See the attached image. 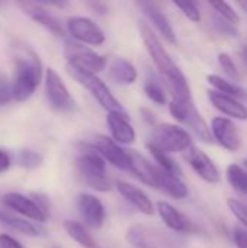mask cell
Returning <instances> with one entry per match:
<instances>
[{
  "mask_svg": "<svg viewBox=\"0 0 247 248\" xmlns=\"http://www.w3.org/2000/svg\"><path fill=\"white\" fill-rule=\"evenodd\" d=\"M0 224L26 237H42L45 234V231L41 227H38L35 222L23 217H19L16 214H12L10 211L6 209H0Z\"/></svg>",
  "mask_w": 247,
  "mask_h": 248,
  "instance_id": "ffe728a7",
  "label": "cell"
},
{
  "mask_svg": "<svg viewBox=\"0 0 247 248\" xmlns=\"http://www.w3.org/2000/svg\"><path fill=\"white\" fill-rule=\"evenodd\" d=\"M115 187L119 192V195L127 202H130L138 212H141L144 215H148V217L154 214L153 202L150 201V198L140 187H137V186H134L131 183L122 182V180H118L115 183Z\"/></svg>",
  "mask_w": 247,
  "mask_h": 248,
  "instance_id": "ac0fdd59",
  "label": "cell"
},
{
  "mask_svg": "<svg viewBox=\"0 0 247 248\" xmlns=\"http://www.w3.org/2000/svg\"><path fill=\"white\" fill-rule=\"evenodd\" d=\"M31 198H32V199L36 202V205L44 211V214H45L47 217H49V201H48V198H45V196L41 195V193H32Z\"/></svg>",
  "mask_w": 247,
  "mask_h": 248,
  "instance_id": "f35d334b",
  "label": "cell"
},
{
  "mask_svg": "<svg viewBox=\"0 0 247 248\" xmlns=\"http://www.w3.org/2000/svg\"><path fill=\"white\" fill-rule=\"evenodd\" d=\"M138 29L143 38V42L150 54V57L153 58L162 80L176 74L178 71H181V68L173 62L172 57L169 55V52L165 49L163 44L160 42V39L157 38V35L153 32V29L146 23V22H140L138 23Z\"/></svg>",
  "mask_w": 247,
  "mask_h": 248,
  "instance_id": "5b68a950",
  "label": "cell"
},
{
  "mask_svg": "<svg viewBox=\"0 0 247 248\" xmlns=\"http://www.w3.org/2000/svg\"><path fill=\"white\" fill-rule=\"evenodd\" d=\"M108 76L114 83L128 86V84L135 83V80L138 77V73H137V68L134 67V64L130 62L128 60L115 58L109 65Z\"/></svg>",
  "mask_w": 247,
  "mask_h": 248,
  "instance_id": "cb8c5ba5",
  "label": "cell"
},
{
  "mask_svg": "<svg viewBox=\"0 0 247 248\" xmlns=\"http://www.w3.org/2000/svg\"><path fill=\"white\" fill-rule=\"evenodd\" d=\"M214 26L217 28V31L223 35H229V36H237V29L236 25L230 23L229 20L223 19L221 16H215L214 17Z\"/></svg>",
  "mask_w": 247,
  "mask_h": 248,
  "instance_id": "8d00e7d4",
  "label": "cell"
},
{
  "mask_svg": "<svg viewBox=\"0 0 247 248\" xmlns=\"http://www.w3.org/2000/svg\"><path fill=\"white\" fill-rule=\"evenodd\" d=\"M213 138L227 151H239L242 147V135L236 124L227 118L217 116L211 121Z\"/></svg>",
  "mask_w": 247,
  "mask_h": 248,
  "instance_id": "8fae6325",
  "label": "cell"
},
{
  "mask_svg": "<svg viewBox=\"0 0 247 248\" xmlns=\"http://www.w3.org/2000/svg\"><path fill=\"white\" fill-rule=\"evenodd\" d=\"M156 180H157V189H162L173 199H185L189 193L186 185L182 182L179 176L167 173L159 169L157 166H156Z\"/></svg>",
  "mask_w": 247,
  "mask_h": 248,
  "instance_id": "7402d4cb",
  "label": "cell"
},
{
  "mask_svg": "<svg viewBox=\"0 0 247 248\" xmlns=\"http://www.w3.org/2000/svg\"><path fill=\"white\" fill-rule=\"evenodd\" d=\"M185 160L192 167V170L197 173L198 177H201L204 182L210 185H215L220 182V171L214 161L198 147L192 145L188 151H185Z\"/></svg>",
  "mask_w": 247,
  "mask_h": 248,
  "instance_id": "7c38bea8",
  "label": "cell"
},
{
  "mask_svg": "<svg viewBox=\"0 0 247 248\" xmlns=\"http://www.w3.org/2000/svg\"><path fill=\"white\" fill-rule=\"evenodd\" d=\"M64 230H66V232L68 234V237L73 241H76L79 246H82L83 248H99L96 241L93 240V237L90 235V232L80 222L66 221L64 222Z\"/></svg>",
  "mask_w": 247,
  "mask_h": 248,
  "instance_id": "d4e9b609",
  "label": "cell"
},
{
  "mask_svg": "<svg viewBox=\"0 0 247 248\" xmlns=\"http://www.w3.org/2000/svg\"><path fill=\"white\" fill-rule=\"evenodd\" d=\"M137 6L143 10V13L147 16V19L153 23V26L162 33V36L170 42V44H176V33L175 29L170 23V20L167 19V16L162 12V9L154 4V3H148V1H138Z\"/></svg>",
  "mask_w": 247,
  "mask_h": 248,
  "instance_id": "2e32d148",
  "label": "cell"
},
{
  "mask_svg": "<svg viewBox=\"0 0 247 248\" xmlns=\"http://www.w3.org/2000/svg\"><path fill=\"white\" fill-rule=\"evenodd\" d=\"M144 93L156 105H165L166 103V92H165L163 86L156 80H148L144 84Z\"/></svg>",
  "mask_w": 247,
  "mask_h": 248,
  "instance_id": "4dcf8cb0",
  "label": "cell"
},
{
  "mask_svg": "<svg viewBox=\"0 0 247 248\" xmlns=\"http://www.w3.org/2000/svg\"><path fill=\"white\" fill-rule=\"evenodd\" d=\"M19 7L25 12V15H28L39 26L45 28L49 33L60 36V38H63L66 35V31H64L63 25L60 23V20L48 9H45L44 4L26 1V3H19Z\"/></svg>",
  "mask_w": 247,
  "mask_h": 248,
  "instance_id": "5bb4252c",
  "label": "cell"
},
{
  "mask_svg": "<svg viewBox=\"0 0 247 248\" xmlns=\"http://www.w3.org/2000/svg\"><path fill=\"white\" fill-rule=\"evenodd\" d=\"M147 148H148V151H150L151 157L154 158L156 166H157L159 169H162V170H165V171H167V173H172V174H176V176L181 177L182 170H181L179 164L170 157V154H167V153L159 150V148L154 147L153 144H147Z\"/></svg>",
  "mask_w": 247,
  "mask_h": 248,
  "instance_id": "4316f807",
  "label": "cell"
},
{
  "mask_svg": "<svg viewBox=\"0 0 247 248\" xmlns=\"http://www.w3.org/2000/svg\"><path fill=\"white\" fill-rule=\"evenodd\" d=\"M0 248H23L22 244L7 234H0Z\"/></svg>",
  "mask_w": 247,
  "mask_h": 248,
  "instance_id": "ab89813d",
  "label": "cell"
},
{
  "mask_svg": "<svg viewBox=\"0 0 247 248\" xmlns=\"http://www.w3.org/2000/svg\"><path fill=\"white\" fill-rule=\"evenodd\" d=\"M95 147L100 153V155L105 158V161H109L114 167L130 171L131 170V160L130 153L125 151L116 141L106 135H99L95 140Z\"/></svg>",
  "mask_w": 247,
  "mask_h": 248,
  "instance_id": "4fadbf2b",
  "label": "cell"
},
{
  "mask_svg": "<svg viewBox=\"0 0 247 248\" xmlns=\"http://www.w3.org/2000/svg\"><path fill=\"white\" fill-rule=\"evenodd\" d=\"M67 73L77 81L80 83L84 89H87L90 92V94L98 100V103L108 110V113L112 112H118V113H127V110L122 108V105L118 102V99L111 93L109 87L105 84V81H102L98 74L93 73H87L83 71L80 68L67 65Z\"/></svg>",
  "mask_w": 247,
  "mask_h": 248,
  "instance_id": "3957f363",
  "label": "cell"
},
{
  "mask_svg": "<svg viewBox=\"0 0 247 248\" xmlns=\"http://www.w3.org/2000/svg\"><path fill=\"white\" fill-rule=\"evenodd\" d=\"M45 93L52 110L58 113H70L76 110V102L73 96L54 68H47L45 71Z\"/></svg>",
  "mask_w": 247,
  "mask_h": 248,
  "instance_id": "ba28073f",
  "label": "cell"
},
{
  "mask_svg": "<svg viewBox=\"0 0 247 248\" xmlns=\"http://www.w3.org/2000/svg\"><path fill=\"white\" fill-rule=\"evenodd\" d=\"M67 31L74 41L86 45H102L106 39L103 31L89 17L84 16H71L67 19Z\"/></svg>",
  "mask_w": 247,
  "mask_h": 248,
  "instance_id": "9c48e42d",
  "label": "cell"
},
{
  "mask_svg": "<svg viewBox=\"0 0 247 248\" xmlns=\"http://www.w3.org/2000/svg\"><path fill=\"white\" fill-rule=\"evenodd\" d=\"M44 161V155L33 150H22L17 154V164L26 170H33L39 167Z\"/></svg>",
  "mask_w": 247,
  "mask_h": 248,
  "instance_id": "f1b7e54d",
  "label": "cell"
},
{
  "mask_svg": "<svg viewBox=\"0 0 247 248\" xmlns=\"http://www.w3.org/2000/svg\"><path fill=\"white\" fill-rule=\"evenodd\" d=\"M90 6H92V7H93L95 10H99V7H100V6H99L98 3H90ZM102 13H106V9H102Z\"/></svg>",
  "mask_w": 247,
  "mask_h": 248,
  "instance_id": "7bdbcfd3",
  "label": "cell"
},
{
  "mask_svg": "<svg viewBox=\"0 0 247 248\" xmlns=\"http://www.w3.org/2000/svg\"><path fill=\"white\" fill-rule=\"evenodd\" d=\"M208 83L214 87V90L223 93V94H227V96H231L234 99H246L247 92L245 89H242L239 84H236L234 81H229L226 78H223L221 76H217V74H210L207 77Z\"/></svg>",
  "mask_w": 247,
  "mask_h": 248,
  "instance_id": "484cf974",
  "label": "cell"
},
{
  "mask_svg": "<svg viewBox=\"0 0 247 248\" xmlns=\"http://www.w3.org/2000/svg\"><path fill=\"white\" fill-rule=\"evenodd\" d=\"M106 122L112 140L116 141L119 145H130L135 141V129L130 124L127 113H118V112L108 113Z\"/></svg>",
  "mask_w": 247,
  "mask_h": 248,
  "instance_id": "e0dca14e",
  "label": "cell"
},
{
  "mask_svg": "<svg viewBox=\"0 0 247 248\" xmlns=\"http://www.w3.org/2000/svg\"><path fill=\"white\" fill-rule=\"evenodd\" d=\"M1 203L4 205V208L10 209L15 214H19L20 217L32 222H45L48 218L31 196H25L22 193H6L1 198Z\"/></svg>",
  "mask_w": 247,
  "mask_h": 248,
  "instance_id": "30bf717a",
  "label": "cell"
},
{
  "mask_svg": "<svg viewBox=\"0 0 247 248\" xmlns=\"http://www.w3.org/2000/svg\"><path fill=\"white\" fill-rule=\"evenodd\" d=\"M10 157H9V154L6 153V151H3V150H0V173H3V171H6L9 167H10Z\"/></svg>",
  "mask_w": 247,
  "mask_h": 248,
  "instance_id": "60d3db41",
  "label": "cell"
},
{
  "mask_svg": "<svg viewBox=\"0 0 247 248\" xmlns=\"http://www.w3.org/2000/svg\"><path fill=\"white\" fill-rule=\"evenodd\" d=\"M130 160H131V173L138 177L144 185L157 189V180H156V166L151 164L148 160H146L141 154L137 151H128Z\"/></svg>",
  "mask_w": 247,
  "mask_h": 248,
  "instance_id": "603a6c76",
  "label": "cell"
},
{
  "mask_svg": "<svg viewBox=\"0 0 247 248\" xmlns=\"http://www.w3.org/2000/svg\"><path fill=\"white\" fill-rule=\"evenodd\" d=\"M13 99V87L9 77L0 71V106L7 105Z\"/></svg>",
  "mask_w": 247,
  "mask_h": 248,
  "instance_id": "e575fe53",
  "label": "cell"
},
{
  "mask_svg": "<svg viewBox=\"0 0 247 248\" xmlns=\"http://www.w3.org/2000/svg\"><path fill=\"white\" fill-rule=\"evenodd\" d=\"M218 64H220L221 70H223L234 83H237V81L242 80V76H240V73H239V70H237V65L234 64V61H233V58L230 57V54H227V52H220V54H218Z\"/></svg>",
  "mask_w": 247,
  "mask_h": 248,
  "instance_id": "1f68e13d",
  "label": "cell"
},
{
  "mask_svg": "<svg viewBox=\"0 0 247 248\" xmlns=\"http://www.w3.org/2000/svg\"><path fill=\"white\" fill-rule=\"evenodd\" d=\"M170 115L181 124H183L186 128H189L202 142H211L213 134L211 128L207 125L202 115L195 108L194 102H175L172 100L169 105Z\"/></svg>",
  "mask_w": 247,
  "mask_h": 248,
  "instance_id": "8992f818",
  "label": "cell"
},
{
  "mask_svg": "<svg viewBox=\"0 0 247 248\" xmlns=\"http://www.w3.org/2000/svg\"><path fill=\"white\" fill-rule=\"evenodd\" d=\"M64 57L67 60V65L80 68L87 73L98 74L105 68L106 58L92 48L77 42V41H67L64 45Z\"/></svg>",
  "mask_w": 247,
  "mask_h": 248,
  "instance_id": "52a82bcc",
  "label": "cell"
},
{
  "mask_svg": "<svg viewBox=\"0 0 247 248\" xmlns=\"http://www.w3.org/2000/svg\"><path fill=\"white\" fill-rule=\"evenodd\" d=\"M239 4H240V6H242L243 9H245V12H246V13H247V1H240Z\"/></svg>",
  "mask_w": 247,
  "mask_h": 248,
  "instance_id": "ee69618b",
  "label": "cell"
},
{
  "mask_svg": "<svg viewBox=\"0 0 247 248\" xmlns=\"http://www.w3.org/2000/svg\"><path fill=\"white\" fill-rule=\"evenodd\" d=\"M210 6L218 13V16L229 20L230 23L237 25L240 22V16L237 15V12L229 3H226V1H210Z\"/></svg>",
  "mask_w": 247,
  "mask_h": 248,
  "instance_id": "d6a6232c",
  "label": "cell"
},
{
  "mask_svg": "<svg viewBox=\"0 0 247 248\" xmlns=\"http://www.w3.org/2000/svg\"><path fill=\"white\" fill-rule=\"evenodd\" d=\"M13 100L26 102L42 81V62L38 54L23 44L13 46Z\"/></svg>",
  "mask_w": 247,
  "mask_h": 248,
  "instance_id": "6da1fadb",
  "label": "cell"
},
{
  "mask_svg": "<svg viewBox=\"0 0 247 248\" xmlns=\"http://www.w3.org/2000/svg\"><path fill=\"white\" fill-rule=\"evenodd\" d=\"M227 180L229 183L240 193L247 196V170L239 164H230L227 167Z\"/></svg>",
  "mask_w": 247,
  "mask_h": 248,
  "instance_id": "83f0119b",
  "label": "cell"
},
{
  "mask_svg": "<svg viewBox=\"0 0 247 248\" xmlns=\"http://www.w3.org/2000/svg\"><path fill=\"white\" fill-rule=\"evenodd\" d=\"M76 171L80 182L98 192H109L112 185L106 173V161L95 144L79 142L76 145Z\"/></svg>",
  "mask_w": 247,
  "mask_h": 248,
  "instance_id": "7a4b0ae2",
  "label": "cell"
},
{
  "mask_svg": "<svg viewBox=\"0 0 247 248\" xmlns=\"http://www.w3.org/2000/svg\"><path fill=\"white\" fill-rule=\"evenodd\" d=\"M127 240L134 248H154L153 244H151V241H150V238L147 237L146 231L141 227H138V225L131 227L128 230Z\"/></svg>",
  "mask_w": 247,
  "mask_h": 248,
  "instance_id": "f546056e",
  "label": "cell"
},
{
  "mask_svg": "<svg viewBox=\"0 0 247 248\" xmlns=\"http://www.w3.org/2000/svg\"><path fill=\"white\" fill-rule=\"evenodd\" d=\"M77 206H79V212H80L83 222L89 228L99 230L103 227L106 212H105V206L100 202V199H98L96 196L89 195V193H82L79 196Z\"/></svg>",
  "mask_w": 247,
  "mask_h": 248,
  "instance_id": "9a60e30c",
  "label": "cell"
},
{
  "mask_svg": "<svg viewBox=\"0 0 247 248\" xmlns=\"http://www.w3.org/2000/svg\"><path fill=\"white\" fill-rule=\"evenodd\" d=\"M173 4L182 10V13L192 22H199L201 20V12L197 6V3L192 1H173Z\"/></svg>",
  "mask_w": 247,
  "mask_h": 248,
  "instance_id": "836d02e7",
  "label": "cell"
},
{
  "mask_svg": "<svg viewBox=\"0 0 247 248\" xmlns=\"http://www.w3.org/2000/svg\"><path fill=\"white\" fill-rule=\"evenodd\" d=\"M233 241L237 248H247V231L243 228H234Z\"/></svg>",
  "mask_w": 247,
  "mask_h": 248,
  "instance_id": "74e56055",
  "label": "cell"
},
{
  "mask_svg": "<svg viewBox=\"0 0 247 248\" xmlns=\"http://www.w3.org/2000/svg\"><path fill=\"white\" fill-rule=\"evenodd\" d=\"M157 212L162 218V221L165 222V225L167 228H170L172 231L175 232H182V234H186L191 231L192 225L189 222V219L181 214L173 205H170L169 202H165V201H160L157 203Z\"/></svg>",
  "mask_w": 247,
  "mask_h": 248,
  "instance_id": "44dd1931",
  "label": "cell"
},
{
  "mask_svg": "<svg viewBox=\"0 0 247 248\" xmlns=\"http://www.w3.org/2000/svg\"><path fill=\"white\" fill-rule=\"evenodd\" d=\"M208 99L211 100L214 108L221 113L239 121H247V108L242 102H239V99L223 94L217 90H210Z\"/></svg>",
  "mask_w": 247,
  "mask_h": 248,
  "instance_id": "d6986e66",
  "label": "cell"
},
{
  "mask_svg": "<svg viewBox=\"0 0 247 248\" xmlns=\"http://www.w3.org/2000/svg\"><path fill=\"white\" fill-rule=\"evenodd\" d=\"M242 58H243V62L247 65V45H245L242 49Z\"/></svg>",
  "mask_w": 247,
  "mask_h": 248,
  "instance_id": "b9f144b4",
  "label": "cell"
},
{
  "mask_svg": "<svg viewBox=\"0 0 247 248\" xmlns=\"http://www.w3.org/2000/svg\"><path fill=\"white\" fill-rule=\"evenodd\" d=\"M150 144H153L154 147L167 154L188 151L194 145L188 131L172 124L156 125L153 129V140Z\"/></svg>",
  "mask_w": 247,
  "mask_h": 248,
  "instance_id": "277c9868",
  "label": "cell"
},
{
  "mask_svg": "<svg viewBox=\"0 0 247 248\" xmlns=\"http://www.w3.org/2000/svg\"><path fill=\"white\" fill-rule=\"evenodd\" d=\"M245 166H246V169H247V158L245 160Z\"/></svg>",
  "mask_w": 247,
  "mask_h": 248,
  "instance_id": "f6af8a7d",
  "label": "cell"
},
{
  "mask_svg": "<svg viewBox=\"0 0 247 248\" xmlns=\"http://www.w3.org/2000/svg\"><path fill=\"white\" fill-rule=\"evenodd\" d=\"M227 206L231 211V214L246 227L247 230V206L245 203H242L237 199H229L227 201Z\"/></svg>",
  "mask_w": 247,
  "mask_h": 248,
  "instance_id": "d590c367",
  "label": "cell"
}]
</instances>
